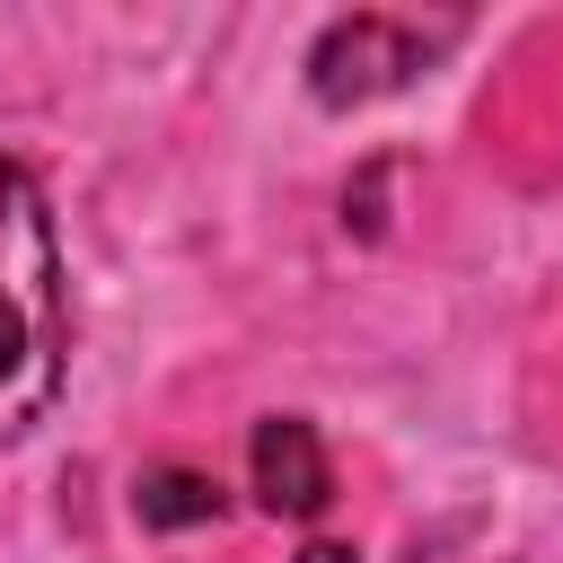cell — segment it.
<instances>
[{"label":"cell","mask_w":563,"mask_h":563,"mask_svg":"<svg viewBox=\"0 0 563 563\" xmlns=\"http://www.w3.org/2000/svg\"><path fill=\"white\" fill-rule=\"evenodd\" d=\"M70 369V282L44 185L0 158V449L26 440Z\"/></svg>","instance_id":"cell-1"},{"label":"cell","mask_w":563,"mask_h":563,"mask_svg":"<svg viewBox=\"0 0 563 563\" xmlns=\"http://www.w3.org/2000/svg\"><path fill=\"white\" fill-rule=\"evenodd\" d=\"M440 44H449V26H431V35H422L413 18L352 9V18H334V26L308 44V88H317V106H369V97L405 88Z\"/></svg>","instance_id":"cell-2"},{"label":"cell","mask_w":563,"mask_h":563,"mask_svg":"<svg viewBox=\"0 0 563 563\" xmlns=\"http://www.w3.org/2000/svg\"><path fill=\"white\" fill-rule=\"evenodd\" d=\"M246 475H255V501L273 519H317L334 501V457H325L308 413H264L246 440Z\"/></svg>","instance_id":"cell-3"},{"label":"cell","mask_w":563,"mask_h":563,"mask_svg":"<svg viewBox=\"0 0 563 563\" xmlns=\"http://www.w3.org/2000/svg\"><path fill=\"white\" fill-rule=\"evenodd\" d=\"M132 510H141V528H202V519H220V484L202 466H150L132 484Z\"/></svg>","instance_id":"cell-4"},{"label":"cell","mask_w":563,"mask_h":563,"mask_svg":"<svg viewBox=\"0 0 563 563\" xmlns=\"http://www.w3.org/2000/svg\"><path fill=\"white\" fill-rule=\"evenodd\" d=\"M299 563H361L352 545H299Z\"/></svg>","instance_id":"cell-5"}]
</instances>
